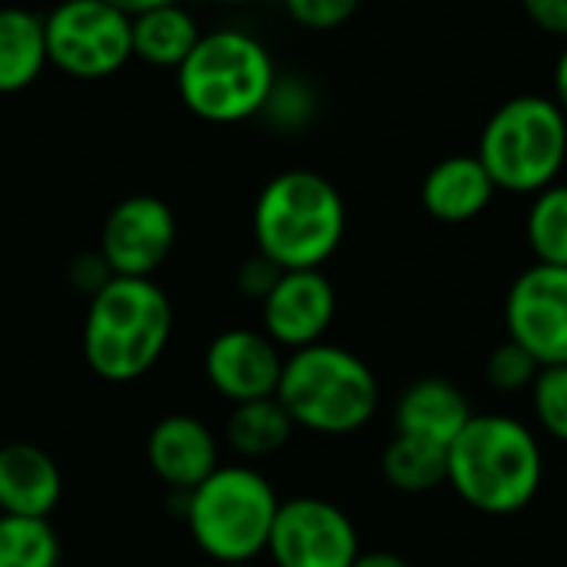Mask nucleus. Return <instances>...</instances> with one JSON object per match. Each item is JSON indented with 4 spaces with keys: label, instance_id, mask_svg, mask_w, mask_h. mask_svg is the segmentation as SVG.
Returning <instances> with one entry per match:
<instances>
[{
    "label": "nucleus",
    "instance_id": "nucleus-13",
    "mask_svg": "<svg viewBox=\"0 0 567 567\" xmlns=\"http://www.w3.org/2000/svg\"><path fill=\"white\" fill-rule=\"evenodd\" d=\"M284 351L260 328H227L204 351L207 384L230 404L274 398Z\"/></svg>",
    "mask_w": 567,
    "mask_h": 567
},
{
    "label": "nucleus",
    "instance_id": "nucleus-31",
    "mask_svg": "<svg viewBox=\"0 0 567 567\" xmlns=\"http://www.w3.org/2000/svg\"><path fill=\"white\" fill-rule=\"evenodd\" d=\"M351 567H411V564L394 550H361Z\"/></svg>",
    "mask_w": 567,
    "mask_h": 567
},
{
    "label": "nucleus",
    "instance_id": "nucleus-3",
    "mask_svg": "<svg viewBox=\"0 0 567 567\" xmlns=\"http://www.w3.org/2000/svg\"><path fill=\"white\" fill-rule=\"evenodd\" d=\"M254 254L277 270H321L341 247L348 207L341 190L318 171H284L254 200Z\"/></svg>",
    "mask_w": 567,
    "mask_h": 567
},
{
    "label": "nucleus",
    "instance_id": "nucleus-19",
    "mask_svg": "<svg viewBox=\"0 0 567 567\" xmlns=\"http://www.w3.org/2000/svg\"><path fill=\"white\" fill-rule=\"evenodd\" d=\"M295 431V421L277 404V398L230 404V414L224 421V441L244 464L280 454Z\"/></svg>",
    "mask_w": 567,
    "mask_h": 567
},
{
    "label": "nucleus",
    "instance_id": "nucleus-6",
    "mask_svg": "<svg viewBox=\"0 0 567 567\" xmlns=\"http://www.w3.org/2000/svg\"><path fill=\"white\" fill-rule=\"evenodd\" d=\"M277 491L254 464H220L184 494L190 540L217 564H247L267 550Z\"/></svg>",
    "mask_w": 567,
    "mask_h": 567
},
{
    "label": "nucleus",
    "instance_id": "nucleus-12",
    "mask_svg": "<svg viewBox=\"0 0 567 567\" xmlns=\"http://www.w3.org/2000/svg\"><path fill=\"white\" fill-rule=\"evenodd\" d=\"M338 315V291L324 270H280L260 301V331L280 351L321 344Z\"/></svg>",
    "mask_w": 567,
    "mask_h": 567
},
{
    "label": "nucleus",
    "instance_id": "nucleus-26",
    "mask_svg": "<svg viewBox=\"0 0 567 567\" xmlns=\"http://www.w3.org/2000/svg\"><path fill=\"white\" fill-rule=\"evenodd\" d=\"M264 117L274 121V127H284V131H298L311 121L315 114V94L298 84V81H277L264 111Z\"/></svg>",
    "mask_w": 567,
    "mask_h": 567
},
{
    "label": "nucleus",
    "instance_id": "nucleus-18",
    "mask_svg": "<svg viewBox=\"0 0 567 567\" xmlns=\"http://www.w3.org/2000/svg\"><path fill=\"white\" fill-rule=\"evenodd\" d=\"M48 68L44 18L28 8H0V94L31 87Z\"/></svg>",
    "mask_w": 567,
    "mask_h": 567
},
{
    "label": "nucleus",
    "instance_id": "nucleus-20",
    "mask_svg": "<svg viewBox=\"0 0 567 567\" xmlns=\"http://www.w3.org/2000/svg\"><path fill=\"white\" fill-rule=\"evenodd\" d=\"M197 41V21L181 4L131 18V58H141L151 68L177 71Z\"/></svg>",
    "mask_w": 567,
    "mask_h": 567
},
{
    "label": "nucleus",
    "instance_id": "nucleus-29",
    "mask_svg": "<svg viewBox=\"0 0 567 567\" xmlns=\"http://www.w3.org/2000/svg\"><path fill=\"white\" fill-rule=\"evenodd\" d=\"M277 267L270 264V260H264L260 254H254L250 260H244L240 267H237V274H234V284H237V291L244 295V298H250V301H264V295L274 288V280H277Z\"/></svg>",
    "mask_w": 567,
    "mask_h": 567
},
{
    "label": "nucleus",
    "instance_id": "nucleus-17",
    "mask_svg": "<svg viewBox=\"0 0 567 567\" xmlns=\"http://www.w3.org/2000/svg\"><path fill=\"white\" fill-rule=\"evenodd\" d=\"M497 187L491 184L487 171L474 154H454L437 161L421 184V204L424 210L441 224H467L481 217Z\"/></svg>",
    "mask_w": 567,
    "mask_h": 567
},
{
    "label": "nucleus",
    "instance_id": "nucleus-28",
    "mask_svg": "<svg viewBox=\"0 0 567 567\" xmlns=\"http://www.w3.org/2000/svg\"><path fill=\"white\" fill-rule=\"evenodd\" d=\"M68 277H71V288L91 301L114 274H111V267L104 264V257H101L97 250H91V254H78V257L71 260Z\"/></svg>",
    "mask_w": 567,
    "mask_h": 567
},
{
    "label": "nucleus",
    "instance_id": "nucleus-33",
    "mask_svg": "<svg viewBox=\"0 0 567 567\" xmlns=\"http://www.w3.org/2000/svg\"><path fill=\"white\" fill-rule=\"evenodd\" d=\"M564 114H567V44L554 61V97H550Z\"/></svg>",
    "mask_w": 567,
    "mask_h": 567
},
{
    "label": "nucleus",
    "instance_id": "nucleus-11",
    "mask_svg": "<svg viewBox=\"0 0 567 567\" xmlns=\"http://www.w3.org/2000/svg\"><path fill=\"white\" fill-rule=\"evenodd\" d=\"M177 244V217L164 197L131 194L111 207L101 227L97 254L114 277H147L167 264Z\"/></svg>",
    "mask_w": 567,
    "mask_h": 567
},
{
    "label": "nucleus",
    "instance_id": "nucleus-24",
    "mask_svg": "<svg viewBox=\"0 0 567 567\" xmlns=\"http://www.w3.org/2000/svg\"><path fill=\"white\" fill-rule=\"evenodd\" d=\"M530 408L544 434L567 444V364L540 368L530 384Z\"/></svg>",
    "mask_w": 567,
    "mask_h": 567
},
{
    "label": "nucleus",
    "instance_id": "nucleus-16",
    "mask_svg": "<svg viewBox=\"0 0 567 567\" xmlns=\"http://www.w3.org/2000/svg\"><path fill=\"white\" fill-rule=\"evenodd\" d=\"M471 414L474 411L454 381L437 374L417 378L401 391L394 404V434H408L447 447L471 421Z\"/></svg>",
    "mask_w": 567,
    "mask_h": 567
},
{
    "label": "nucleus",
    "instance_id": "nucleus-2",
    "mask_svg": "<svg viewBox=\"0 0 567 567\" xmlns=\"http://www.w3.org/2000/svg\"><path fill=\"white\" fill-rule=\"evenodd\" d=\"M174 334L167 291L147 277H111L87 301L81 351L107 384H134L157 368Z\"/></svg>",
    "mask_w": 567,
    "mask_h": 567
},
{
    "label": "nucleus",
    "instance_id": "nucleus-34",
    "mask_svg": "<svg viewBox=\"0 0 567 567\" xmlns=\"http://www.w3.org/2000/svg\"><path fill=\"white\" fill-rule=\"evenodd\" d=\"M214 4H250V0H214Z\"/></svg>",
    "mask_w": 567,
    "mask_h": 567
},
{
    "label": "nucleus",
    "instance_id": "nucleus-23",
    "mask_svg": "<svg viewBox=\"0 0 567 567\" xmlns=\"http://www.w3.org/2000/svg\"><path fill=\"white\" fill-rule=\"evenodd\" d=\"M61 537L44 517L0 514V567H58Z\"/></svg>",
    "mask_w": 567,
    "mask_h": 567
},
{
    "label": "nucleus",
    "instance_id": "nucleus-14",
    "mask_svg": "<svg viewBox=\"0 0 567 567\" xmlns=\"http://www.w3.org/2000/svg\"><path fill=\"white\" fill-rule=\"evenodd\" d=\"M144 451L154 477L177 494L194 491L220 467V441L210 424L194 414H164L151 427Z\"/></svg>",
    "mask_w": 567,
    "mask_h": 567
},
{
    "label": "nucleus",
    "instance_id": "nucleus-9",
    "mask_svg": "<svg viewBox=\"0 0 567 567\" xmlns=\"http://www.w3.org/2000/svg\"><path fill=\"white\" fill-rule=\"evenodd\" d=\"M264 554L274 567H351L361 537L341 504L301 494L277 504Z\"/></svg>",
    "mask_w": 567,
    "mask_h": 567
},
{
    "label": "nucleus",
    "instance_id": "nucleus-15",
    "mask_svg": "<svg viewBox=\"0 0 567 567\" xmlns=\"http://www.w3.org/2000/svg\"><path fill=\"white\" fill-rule=\"evenodd\" d=\"M61 497L64 474L44 447L31 441L0 444V514L51 520Z\"/></svg>",
    "mask_w": 567,
    "mask_h": 567
},
{
    "label": "nucleus",
    "instance_id": "nucleus-1",
    "mask_svg": "<svg viewBox=\"0 0 567 567\" xmlns=\"http://www.w3.org/2000/svg\"><path fill=\"white\" fill-rule=\"evenodd\" d=\"M544 481V451L537 434L511 414H471L447 444L451 491L474 511L511 517L524 511Z\"/></svg>",
    "mask_w": 567,
    "mask_h": 567
},
{
    "label": "nucleus",
    "instance_id": "nucleus-7",
    "mask_svg": "<svg viewBox=\"0 0 567 567\" xmlns=\"http://www.w3.org/2000/svg\"><path fill=\"white\" fill-rule=\"evenodd\" d=\"M474 157L497 190L534 197L564 171L567 114L550 97L517 94L487 117Z\"/></svg>",
    "mask_w": 567,
    "mask_h": 567
},
{
    "label": "nucleus",
    "instance_id": "nucleus-4",
    "mask_svg": "<svg viewBox=\"0 0 567 567\" xmlns=\"http://www.w3.org/2000/svg\"><path fill=\"white\" fill-rule=\"evenodd\" d=\"M274 398L295 427L321 437H348L374 421L381 384L361 354L321 341L284 354Z\"/></svg>",
    "mask_w": 567,
    "mask_h": 567
},
{
    "label": "nucleus",
    "instance_id": "nucleus-27",
    "mask_svg": "<svg viewBox=\"0 0 567 567\" xmlns=\"http://www.w3.org/2000/svg\"><path fill=\"white\" fill-rule=\"evenodd\" d=\"M361 8V0H284L288 18L308 31H334L348 24Z\"/></svg>",
    "mask_w": 567,
    "mask_h": 567
},
{
    "label": "nucleus",
    "instance_id": "nucleus-22",
    "mask_svg": "<svg viewBox=\"0 0 567 567\" xmlns=\"http://www.w3.org/2000/svg\"><path fill=\"white\" fill-rule=\"evenodd\" d=\"M524 237L534 264L567 267V184H550L530 197Z\"/></svg>",
    "mask_w": 567,
    "mask_h": 567
},
{
    "label": "nucleus",
    "instance_id": "nucleus-21",
    "mask_svg": "<svg viewBox=\"0 0 567 567\" xmlns=\"http://www.w3.org/2000/svg\"><path fill=\"white\" fill-rule=\"evenodd\" d=\"M381 474L401 494H427L447 481V447L394 434L381 454Z\"/></svg>",
    "mask_w": 567,
    "mask_h": 567
},
{
    "label": "nucleus",
    "instance_id": "nucleus-5",
    "mask_svg": "<svg viewBox=\"0 0 567 567\" xmlns=\"http://www.w3.org/2000/svg\"><path fill=\"white\" fill-rule=\"evenodd\" d=\"M277 84L270 51L247 31L200 34L177 68L181 104L207 124H240L264 111Z\"/></svg>",
    "mask_w": 567,
    "mask_h": 567
},
{
    "label": "nucleus",
    "instance_id": "nucleus-25",
    "mask_svg": "<svg viewBox=\"0 0 567 567\" xmlns=\"http://www.w3.org/2000/svg\"><path fill=\"white\" fill-rule=\"evenodd\" d=\"M537 371H540V364H537L527 351H520L514 341H507V338H504V341L487 354V361H484V378H487V384H491L494 391H501V394L530 391Z\"/></svg>",
    "mask_w": 567,
    "mask_h": 567
},
{
    "label": "nucleus",
    "instance_id": "nucleus-8",
    "mask_svg": "<svg viewBox=\"0 0 567 567\" xmlns=\"http://www.w3.org/2000/svg\"><path fill=\"white\" fill-rule=\"evenodd\" d=\"M48 64L74 81L114 78L131 61V18L107 0H58L44 18Z\"/></svg>",
    "mask_w": 567,
    "mask_h": 567
},
{
    "label": "nucleus",
    "instance_id": "nucleus-30",
    "mask_svg": "<svg viewBox=\"0 0 567 567\" xmlns=\"http://www.w3.org/2000/svg\"><path fill=\"white\" fill-rule=\"evenodd\" d=\"M520 8L537 31L567 38V0H520Z\"/></svg>",
    "mask_w": 567,
    "mask_h": 567
},
{
    "label": "nucleus",
    "instance_id": "nucleus-32",
    "mask_svg": "<svg viewBox=\"0 0 567 567\" xmlns=\"http://www.w3.org/2000/svg\"><path fill=\"white\" fill-rule=\"evenodd\" d=\"M107 4L117 8V11L127 14V18H137V14H147V11H157V8L181 4V0H107Z\"/></svg>",
    "mask_w": 567,
    "mask_h": 567
},
{
    "label": "nucleus",
    "instance_id": "nucleus-10",
    "mask_svg": "<svg viewBox=\"0 0 567 567\" xmlns=\"http://www.w3.org/2000/svg\"><path fill=\"white\" fill-rule=\"evenodd\" d=\"M504 328L540 368L567 364V267H524L504 298Z\"/></svg>",
    "mask_w": 567,
    "mask_h": 567
}]
</instances>
